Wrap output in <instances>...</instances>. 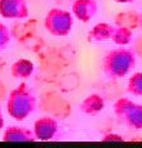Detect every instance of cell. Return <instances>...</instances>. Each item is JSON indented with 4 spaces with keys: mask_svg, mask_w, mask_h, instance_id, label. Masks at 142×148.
Wrapping results in <instances>:
<instances>
[{
    "mask_svg": "<svg viewBox=\"0 0 142 148\" xmlns=\"http://www.w3.org/2000/svg\"><path fill=\"white\" fill-rule=\"evenodd\" d=\"M103 72L109 79H121L136 66V52L130 48H118L106 54L102 62Z\"/></svg>",
    "mask_w": 142,
    "mask_h": 148,
    "instance_id": "6da1fadb",
    "label": "cell"
},
{
    "mask_svg": "<svg viewBox=\"0 0 142 148\" xmlns=\"http://www.w3.org/2000/svg\"><path fill=\"white\" fill-rule=\"evenodd\" d=\"M114 113L123 122L125 126L130 129L140 130L142 129V106L136 104L129 98H120L115 102Z\"/></svg>",
    "mask_w": 142,
    "mask_h": 148,
    "instance_id": "7a4b0ae2",
    "label": "cell"
},
{
    "mask_svg": "<svg viewBox=\"0 0 142 148\" xmlns=\"http://www.w3.org/2000/svg\"><path fill=\"white\" fill-rule=\"evenodd\" d=\"M45 27L54 36H66L72 28V17L62 9H52L45 18Z\"/></svg>",
    "mask_w": 142,
    "mask_h": 148,
    "instance_id": "3957f363",
    "label": "cell"
},
{
    "mask_svg": "<svg viewBox=\"0 0 142 148\" xmlns=\"http://www.w3.org/2000/svg\"><path fill=\"white\" fill-rule=\"evenodd\" d=\"M98 10L96 0H75L72 4V13L78 19L88 22L96 16Z\"/></svg>",
    "mask_w": 142,
    "mask_h": 148,
    "instance_id": "277c9868",
    "label": "cell"
},
{
    "mask_svg": "<svg viewBox=\"0 0 142 148\" xmlns=\"http://www.w3.org/2000/svg\"><path fill=\"white\" fill-rule=\"evenodd\" d=\"M57 133V122L50 117H43L35 122V136L40 140H49Z\"/></svg>",
    "mask_w": 142,
    "mask_h": 148,
    "instance_id": "5b68a950",
    "label": "cell"
},
{
    "mask_svg": "<svg viewBox=\"0 0 142 148\" xmlns=\"http://www.w3.org/2000/svg\"><path fill=\"white\" fill-rule=\"evenodd\" d=\"M105 108V101L101 95L92 94L88 98H85L80 104V111L87 115H97L99 111Z\"/></svg>",
    "mask_w": 142,
    "mask_h": 148,
    "instance_id": "8992f818",
    "label": "cell"
},
{
    "mask_svg": "<svg viewBox=\"0 0 142 148\" xmlns=\"http://www.w3.org/2000/svg\"><path fill=\"white\" fill-rule=\"evenodd\" d=\"M115 26L110 23H98L90 30L89 40L92 41H105L111 39Z\"/></svg>",
    "mask_w": 142,
    "mask_h": 148,
    "instance_id": "52a82bcc",
    "label": "cell"
},
{
    "mask_svg": "<svg viewBox=\"0 0 142 148\" xmlns=\"http://www.w3.org/2000/svg\"><path fill=\"white\" fill-rule=\"evenodd\" d=\"M132 28L125 26H115L111 40L118 45H128L132 41Z\"/></svg>",
    "mask_w": 142,
    "mask_h": 148,
    "instance_id": "ba28073f",
    "label": "cell"
},
{
    "mask_svg": "<svg viewBox=\"0 0 142 148\" xmlns=\"http://www.w3.org/2000/svg\"><path fill=\"white\" fill-rule=\"evenodd\" d=\"M116 26H125L129 28H136L140 25V14L137 13H120L115 18Z\"/></svg>",
    "mask_w": 142,
    "mask_h": 148,
    "instance_id": "9c48e42d",
    "label": "cell"
},
{
    "mask_svg": "<svg viewBox=\"0 0 142 148\" xmlns=\"http://www.w3.org/2000/svg\"><path fill=\"white\" fill-rule=\"evenodd\" d=\"M128 93L134 97H142V72L133 73L128 81Z\"/></svg>",
    "mask_w": 142,
    "mask_h": 148,
    "instance_id": "30bf717a",
    "label": "cell"
},
{
    "mask_svg": "<svg viewBox=\"0 0 142 148\" xmlns=\"http://www.w3.org/2000/svg\"><path fill=\"white\" fill-rule=\"evenodd\" d=\"M17 64L19 66V71L14 75H17L16 77H28L34 71V64L31 62L26 61V59H21L17 62Z\"/></svg>",
    "mask_w": 142,
    "mask_h": 148,
    "instance_id": "8fae6325",
    "label": "cell"
},
{
    "mask_svg": "<svg viewBox=\"0 0 142 148\" xmlns=\"http://www.w3.org/2000/svg\"><path fill=\"white\" fill-rule=\"evenodd\" d=\"M103 142H110V140H114V142H124V138L121 135H118V134H106L102 138Z\"/></svg>",
    "mask_w": 142,
    "mask_h": 148,
    "instance_id": "7c38bea8",
    "label": "cell"
},
{
    "mask_svg": "<svg viewBox=\"0 0 142 148\" xmlns=\"http://www.w3.org/2000/svg\"><path fill=\"white\" fill-rule=\"evenodd\" d=\"M116 3H133L134 0H115Z\"/></svg>",
    "mask_w": 142,
    "mask_h": 148,
    "instance_id": "4fadbf2b",
    "label": "cell"
},
{
    "mask_svg": "<svg viewBox=\"0 0 142 148\" xmlns=\"http://www.w3.org/2000/svg\"><path fill=\"white\" fill-rule=\"evenodd\" d=\"M140 27H141V30H142V13L140 14Z\"/></svg>",
    "mask_w": 142,
    "mask_h": 148,
    "instance_id": "5bb4252c",
    "label": "cell"
},
{
    "mask_svg": "<svg viewBox=\"0 0 142 148\" xmlns=\"http://www.w3.org/2000/svg\"><path fill=\"white\" fill-rule=\"evenodd\" d=\"M3 125V119H0V126Z\"/></svg>",
    "mask_w": 142,
    "mask_h": 148,
    "instance_id": "9a60e30c",
    "label": "cell"
}]
</instances>
